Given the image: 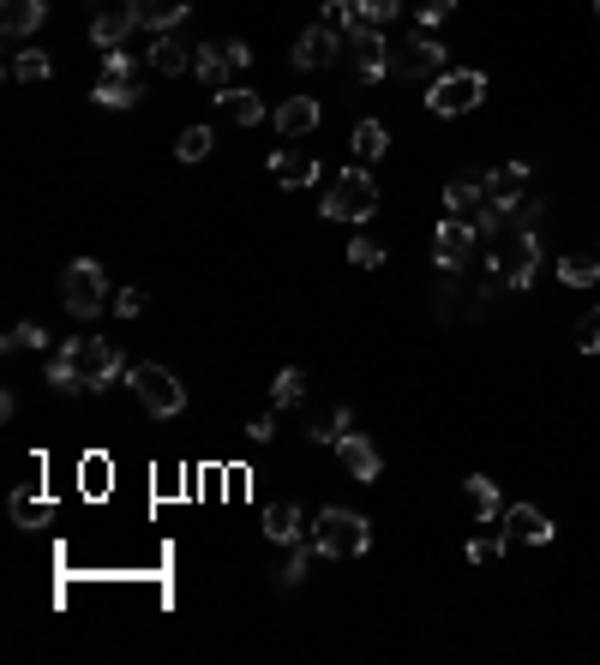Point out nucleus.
<instances>
[{
    "label": "nucleus",
    "mask_w": 600,
    "mask_h": 665,
    "mask_svg": "<svg viewBox=\"0 0 600 665\" xmlns=\"http://www.w3.org/2000/svg\"><path fill=\"white\" fill-rule=\"evenodd\" d=\"M313 546H318V558H366L373 552V528H366V516H354V509H318Z\"/></svg>",
    "instance_id": "nucleus-1"
},
{
    "label": "nucleus",
    "mask_w": 600,
    "mask_h": 665,
    "mask_svg": "<svg viewBox=\"0 0 600 665\" xmlns=\"http://www.w3.org/2000/svg\"><path fill=\"white\" fill-rule=\"evenodd\" d=\"M55 354L72 366V372H79L84 390H109V383L126 372L121 348H114V342H102V336H72V342H60Z\"/></svg>",
    "instance_id": "nucleus-2"
},
{
    "label": "nucleus",
    "mask_w": 600,
    "mask_h": 665,
    "mask_svg": "<svg viewBox=\"0 0 600 665\" xmlns=\"http://www.w3.org/2000/svg\"><path fill=\"white\" fill-rule=\"evenodd\" d=\"M60 306H67L79 324H91L102 306H109V276H102V264L72 259L67 271H60Z\"/></svg>",
    "instance_id": "nucleus-3"
},
{
    "label": "nucleus",
    "mask_w": 600,
    "mask_h": 665,
    "mask_svg": "<svg viewBox=\"0 0 600 665\" xmlns=\"http://www.w3.org/2000/svg\"><path fill=\"white\" fill-rule=\"evenodd\" d=\"M378 210V186L366 169H342L337 181L325 186V216L330 222H366Z\"/></svg>",
    "instance_id": "nucleus-4"
},
{
    "label": "nucleus",
    "mask_w": 600,
    "mask_h": 665,
    "mask_svg": "<svg viewBox=\"0 0 600 665\" xmlns=\"http://www.w3.org/2000/svg\"><path fill=\"white\" fill-rule=\"evenodd\" d=\"M487 102V72H444V79L427 84V108L439 114V121H451V114H468Z\"/></svg>",
    "instance_id": "nucleus-5"
},
{
    "label": "nucleus",
    "mask_w": 600,
    "mask_h": 665,
    "mask_svg": "<svg viewBox=\"0 0 600 665\" xmlns=\"http://www.w3.org/2000/svg\"><path fill=\"white\" fill-rule=\"evenodd\" d=\"M133 395L150 408L157 420H174L186 408V383L169 372V366H157V360H145V366H133Z\"/></svg>",
    "instance_id": "nucleus-6"
},
{
    "label": "nucleus",
    "mask_w": 600,
    "mask_h": 665,
    "mask_svg": "<svg viewBox=\"0 0 600 665\" xmlns=\"http://www.w3.org/2000/svg\"><path fill=\"white\" fill-rule=\"evenodd\" d=\"M91 96L102 102V108H138V96H145V84H138V72H133V55H126V48H109V55H102V72H97Z\"/></svg>",
    "instance_id": "nucleus-7"
},
{
    "label": "nucleus",
    "mask_w": 600,
    "mask_h": 665,
    "mask_svg": "<svg viewBox=\"0 0 600 665\" xmlns=\"http://www.w3.org/2000/svg\"><path fill=\"white\" fill-rule=\"evenodd\" d=\"M444 60H451V48L415 31L403 48H390V79H427L432 84V79H444V72H451Z\"/></svg>",
    "instance_id": "nucleus-8"
},
{
    "label": "nucleus",
    "mask_w": 600,
    "mask_h": 665,
    "mask_svg": "<svg viewBox=\"0 0 600 665\" xmlns=\"http://www.w3.org/2000/svg\"><path fill=\"white\" fill-rule=\"evenodd\" d=\"M247 60H252V48H247V43H235V36H228V43H204V48H199L193 79H199L211 96H223V91H228V79H235Z\"/></svg>",
    "instance_id": "nucleus-9"
},
{
    "label": "nucleus",
    "mask_w": 600,
    "mask_h": 665,
    "mask_svg": "<svg viewBox=\"0 0 600 665\" xmlns=\"http://www.w3.org/2000/svg\"><path fill=\"white\" fill-rule=\"evenodd\" d=\"M475 222H463V216L444 210L439 222V271H468V252H475Z\"/></svg>",
    "instance_id": "nucleus-10"
},
{
    "label": "nucleus",
    "mask_w": 600,
    "mask_h": 665,
    "mask_svg": "<svg viewBox=\"0 0 600 665\" xmlns=\"http://www.w3.org/2000/svg\"><path fill=\"white\" fill-rule=\"evenodd\" d=\"M342 55V31H330L325 19L313 24V31H301V43H295V67L301 72H318V67H330V60Z\"/></svg>",
    "instance_id": "nucleus-11"
},
{
    "label": "nucleus",
    "mask_w": 600,
    "mask_h": 665,
    "mask_svg": "<svg viewBox=\"0 0 600 665\" xmlns=\"http://www.w3.org/2000/svg\"><path fill=\"white\" fill-rule=\"evenodd\" d=\"M480 192H487V204H499V210L522 204V198H529V162H505V169H487V174H480Z\"/></svg>",
    "instance_id": "nucleus-12"
},
{
    "label": "nucleus",
    "mask_w": 600,
    "mask_h": 665,
    "mask_svg": "<svg viewBox=\"0 0 600 665\" xmlns=\"http://www.w3.org/2000/svg\"><path fill=\"white\" fill-rule=\"evenodd\" d=\"M337 462H342V474H349V480H361V485H373L378 474H385V456H378L373 444L361 438V432H349V438L337 444Z\"/></svg>",
    "instance_id": "nucleus-13"
},
{
    "label": "nucleus",
    "mask_w": 600,
    "mask_h": 665,
    "mask_svg": "<svg viewBox=\"0 0 600 665\" xmlns=\"http://www.w3.org/2000/svg\"><path fill=\"white\" fill-rule=\"evenodd\" d=\"M505 540L546 546V540H553V521H546V509H534V504H510V509H505Z\"/></svg>",
    "instance_id": "nucleus-14"
},
{
    "label": "nucleus",
    "mask_w": 600,
    "mask_h": 665,
    "mask_svg": "<svg viewBox=\"0 0 600 665\" xmlns=\"http://www.w3.org/2000/svg\"><path fill=\"white\" fill-rule=\"evenodd\" d=\"M318 121H325L318 96H288V102H276V133H283V138H306Z\"/></svg>",
    "instance_id": "nucleus-15"
},
{
    "label": "nucleus",
    "mask_w": 600,
    "mask_h": 665,
    "mask_svg": "<svg viewBox=\"0 0 600 665\" xmlns=\"http://www.w3.org/2000/svg\"><path fill=\"white\" fill-rule=\"evenodd\" d=\"M150 67H157L162 79H181V72H193V67H199V48H181V36L162 31L157 43H150Z\"/></svg>",
    "instance_id": "nucleus-16"
},
{
    "label": "nucleus",
    "mask_w": 600,
    "mask_h": 665,
    "mask_svg": "<svg viewBox=\"0 0 600 665\" xmlns=\"http://www.w3.org/2000/svg\"><path fill=\"white\" fill-rule=\"evenodd\" d=\"M306 528H313V521L301 516V504H271L264 509V540L271 546H295V540H306Z\"/></svg>",
    "instance_id": "nucleus-17"
},
{
    "label": "nucleus",
    "mask_w": 600,
    "mask_h": 665,
    "mask_svg": "<svg viewBox=\"0 0 600 665\" xmlns=\"http://www.w3.org/2000/svg\"><path fill=\"white\" fill-rule=\"evenodd\" d=\"M48 19V0H0V31L7 36H36Z\"/></svg>",
    "instance_id": "nucleus-18"
},
{
    "label": "nucleus",
    "mask_w": 600,
    "mask_h": 665,
    "mask_svg": "<svg viewBox=\"0 0 600 665\" xmlns=\"http://www.w3.org/2000/svg\"><path fill=\"white\" fill-rule=\"evenodd\" d=\"M216 114H223V121H235V126H259L264 121V96L247 91V84H228V91L216 96Z\"/></svg>",
    "instance_id": "nucleus-19"
},
{
    "label": "nucleus",
    "mask_w": 600,
    "mask_h": 665,
    "mask_svg": "<svg viewBox=\"0 0 600 665\" xmlns=\"http://www.w3.org/2000/svg\"><path fill=\"white\" fill-rule=\"evenodd\" d=\"M133 7H126V0H121V7H102L97 12V19H91V43L97 48H121L126 43V36H133Z\"/></svg>",
    "instance_id": "nucleus-20"
},
{
    "label": "nucleus",
    "mask_w": 600,
    "mask_h": 665,
    "mask_svg": "<svg viewBox=\"0 0 600 665\" xmlns=\"http://www.w3.org/2000/svg\"><path fill=\"white\" fill-rule=\"evenodd\" d=\"M354 79H366V84L390 79V43H385V36H378V31L354 43Z\"/></svg>",
    "instance_id": "nucleus-21"
},
{
    "label": "nucleus",
    "mask_w": 600,
    "mask_h": 665,
    "mask_svg": "<svg viewBox=\"0 0 600 665\" xmlns=\"http://www.w3.org/2000/svg\"><path fill=\"white\" fill-rule=\"evenodd\" d=\"M7 516L19 521V528H48V521H55V504H48L36 485H24V492L7 497Z\"/></svg>",
    "instance_id": "nucleus-22"
},
{
    "label": "nucleus",
    "mask_w": 600,
    "mask_h": 665,
    "mask_svg": "<svg viewBox=\"0 0 600 665\" xmlns=\"http://www.w3.org/2000/svg\"><path fill=\"white\" fill-rule=\"evenodd\" d=\"M126 7H133V19L145 24V31H157V36L186 19V0H126Z\"/></svg>",
    "instance_id": "nucleus-23"
},
{
    "label": "nucleus",
    "mask_w": 600,
    "mask_h": 665,
    "mask_svg": "<svg viewBox=\"0 0 600 665\" xmlns=\"http://www.w3.org/2000/svg\"><path fill=\"white\" fill-rule=\"evenodd\" d=\"M480 204H487V192H480V174H456V181L444 186V210L463 216V222H475Z\"/></svg>",
    "instance_id": "nucleus-24"
},
{
    "label": "nucleus",
    "mask_w": 600,
    "mask_h": 665,
    "mask_svg": "<svg viewBox=\"0 0 600 665\" xmlns=\"http://www.w3.org/2000/svg\"><path fill=\"white\" fill-rule=\"evenodd\" d=\"M271 174L283 186H313L318 181V162L306 157V150H271Z\"/></svg>",
    "instance_id": "nucleus-25"
},
{
    "label": "nucleus",
    "mask_w": 600,
    "mask_h": 665,
    "mask_svg": "<svg viewBox=\"0 0 600 665\" xmlns=\"http://www.w3.org/2000/svg\"><path fill=\"white\" fill-rule=\"evenodd\" d=\"M463 497H468V516H475V521H499V516H505L499 485L480 480V474H468V480H463Z\"/></svg>",
    "instance_id": "nucleus-26"
},
{
    "label": "nucleus",
    "mask_w": 600,
    "mask_h": 665,
    "mask_svg": "<svg viewBox=\"0 0 600 665\" xmlns=\"http://www.w3.org/2000/svg\"><path fill=\"white\" fill-rule=\"evenodd\" d=\"M325 24L330 31H342L349 43H361V36H373V24L361 19V7L354 0H325Z\"/></svg>",
    "instance_id": "nucleus-27"
},
{
    "label": "nucleus",
    "mask_w": 600,
    "mask_h": 665,
    "mask_svg": "<svg viewBox=\"0 0 600 665\" xmlns=\"http://www.w3.org/2000/svg\"><path fill=\"white\" fill-rule=\"evenodd\" d=\"M349 150H354V169H366V162H378L390 150V133L378 121H361V126H354V145Z\"/></svg>",
    "instance_id": "nucleus-28"
},
{
    "label": "nucleus",
    "mask_w": 600,
    "mask_h": 665,
    "mask_svg": "<svg viewBox=\"0 0 600 665\" xmlns=\"http://www.w3.org/2000/svg\"><path fill=\"white\" fill-rule=\"evenodd\" d=\"M558 283L595 288L600 283V252H565V259H558Z\"/></svg>",
    "instance_id": "nucleus-29"
},
{
    "label": "nucleus",
    "mask_w": 600,
    "mask_h": 665,
    "mask_svg": "<svg viewBox=\"0 0 600 665\" xmlns=\"http://www.w3.org/2000/svg\"><path fill=\"white\" fill-rule=\"evenodd\" d=\"M283 570H276V587H301L306 582V570H313V558H318V546L313 540H295V546H283Z\"/></svg>",
    "instance_id": "nucleus-30"
},
{
    "label": "nucleus",
    "mask_w": 600,
    "mask_h": 665,
    "mask_svg": "<svg viewBox=\"0 0 600 665\" xmlns=\"http://www.w3.org/2000/svg\"><path fill=\"white\" fill-rule=\"evenodd\" d=\"M12 79H19V84H48V72H55V60H48L43 55V48H24V55H12Z\"/></svg>",
    "instance_id": "nucleus-31"
},
{
    "label": "nucleus",
    "mask_w": 600,
    "mask_h": 665,
    "mask_svg": "<svg viewBox=\"0 0 600 665\" xmlns=\"http://www.w3.org/2000/svg\"><path fill=\"white\" fill-rule=\"evenodd\" d=\"M211 145H216L211 126H186V133L174 138V157H181V162H204V157H211Z\"/></svg>",
    "instance_id": "nucleus-32"
},
{
    "label": "nucleus",
    "mask_w": 600,
    "mask_h": 665,
    "mask_svg": "<svg viewBox=\"0 0 600 665\" xmlns=\"http://www.w3.org/2000/svg\"><path fill=\"white\" fill-rule=\"evenodd\" d=\"M349 426H354V414H349V408H337L330 420H313L306 438H313V444H342V438H349Z\"/></svg>",
    "instance_id": "nucleus-33"
},
{
    "label": "nucleus",
    "mask_w": 600,
    "mask_h": 665,
    "mask_svg": "<svg viewBox=\"0 0 600 665\" xmlns=\"http://www.w3.org/2000/svg\"><path fill=\"white\" fill-rule=\"evenodd\" d=\"M271 395H276V408H295L301 395H306V372H301V366H283L276 383H271Z\"/></svg>",
    "instance_id": "nucleus-34"
},
{
    "label": "nucleus",
    "mask_w": 600,
    "mask_h": 665,
    "mask_svg": "<svg viewBox=\"0 0 600 665\" xmlns=\"http://www.w3.org/2000/svg\"><path fill=\"white\" fill-rule=\"evenodd\" d=\"M24 348H48V330L31 324V318H24V324H12V336H7V354H24Z\"/></svg>",
    "instance_id": "nucleus-35"
},
{
    "label": "nucleus",
    "mask_w": 600,
    "mask_h": 665,
    "mask_svg": "<svg viewBox=\"0 0 600 665\" xmlns=\"http://www.w3.org/2000/svg\"><path fill=\"white\" fill-rule=\"evenodd\" d=\"M354 7H361V19L373 24V31H385V24L397 19V12L408 7V0H354Z\"/></svg>",
    "instance_id": "nucleus-36"
},
{
    "label": "nucleus",
    "mask_w": 600,
    "mask_h": 665,
    "mask_svg": "<svg viewBox=\"0 0 600 665\" xmlns=\"http://www.w3.org/2000/svg\"><path fill=\"white\" fill-rule=\"evenodd\" d=\"M456 12V0H415V31H427V24H444Z\"/></svg>",
    "instance_id": "nucleus-37"
},
{
    "label": "nucleus",
    "mask_w": 600,
    "mask_h": 665,
    "mask_svg": "<svg viewBox=\"0 0 600 665\" xmlns=\"http://www.w3.org/2000/svg\"><path fill=\"white\" fill-rule=\"evenodd\" d=\"M48 383H55L60 395H79V390H84V383H79V372H72V366L60 360V354H48Z\"/></svg>",
    "instance_id": "nucleus-38"
},
{
    "label": "nucleus",
    "mask_w": 600,
    "mask_h": 665,
    "mask_svg": "<svg viewBox=\"0 0 600 665\" xmlns=\"http://www.w3.org/2000/svg\"><path fill=\"white\" fill-rule=\"evenodd\" d=\"M499 552H505V540H499V534H480V540H468V564H493Z\"/></svg>",
    "instance_id": "nucleus-39"
},
{
    "label": "nucleus",
    "mask_w": 600,
    "mask_h": 665,
    "mask_svg": "<svg viewBox=\"0 0 600 665\" xmlns=\"http://www.w3.org/2000/svg\"><path fill=\"white\" fill-rule=\"evenodd\" d=\"M349 259L361 264V271H378V264H385V246H378V240H354Z\"/></svg>",
    "instance_id": "nucleus-40"
},
{
    "label": "nucleus",
    "mask_w": 600,
    "mask_h": 665,
    "mask_svg": "<svg viewBox=\"0 0 600 665\" xmlns=\"http://www.w3.org/2000/svg\"><path fill=\"white\" fill-rule=\"evenodd\" d=\"M145 306H150L145 288H121V294H114V312H121V318H138Z\"/></svg>",
    "instance_id": "nucleus-41"
},
{
    "label": "nucleus",
    "mask_w": 600,
    "mask_h": 665,
    "mask_svg": "<svg viewBox=\"0 0 600 665\" xmlns=\"http://www.w3.org/2000/svg\"><path fill=\"white\" fill-rule=\"evenodd\" d=\"M577 348H582V354H600V312H589V318L577 324Z\"/></svg>",
    "instance_id": "nucleus-42"
},
{
    "label": "nucleus",
    "mask_w": 600,
    "mask_h": 665,
    "mask_svg": "<svg viewBox=\"0 0 600 665\" xmlns=\"http://www.w3.org/2000/svg\"><path fill=\"white\" fill-rule=\"evenodd\" d=\"M247 438H252V444H271V438H276V420H271V414H259V420L247 426Z\"/></svg>",
    "instance_id": "nucleus-43"
},
{
    "label": "nucleus",
    "mask_w": 600,
    "mask_h": 665,
    "mask_svg": "<svg viewBox=\"0 0 600 665\" xmlns=\"http://www.w3.org/2000/svg\"><path fill=\"white\" fill-rule=\"evenodd\" d=\"M84 474H91L84 485H91V492H102V485H109V480H102V474H109V462H102V456H91V462H84Z\"/></svg>",
    "instance_id": "nucleus-44"
},
{
    "label": "nucleus",
    "mask_w": 600,
    "mask_h": 665,
    "mask_svg": "<svg viewBox=\"0 0 600 665\" xmlns=\"http://www.w3.org/2000/svg\"><path fill=\"white\" fill-rule=\"evenodd\" d=\"M595 12H600V0H595Z\"/></svg>",
    "instance_id": "nucleus-45"
},
{
    "label": "nucleus",
    "mask_w": 600,
    "mask_h": 665,
    "mask_svg": "<svg viewBox=\"0 0 600 665\" xmlns=\"http://www.w3.org/2000/svg\"><path fill=\"white\" fill-rule=\"evenodd\" d=\"M595 312H600V306H595Z\"/></svg>",
    "instance_id": "nucleus-46"
}]
</instances>
